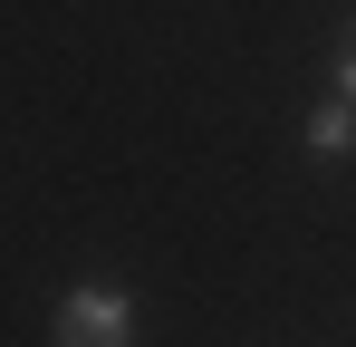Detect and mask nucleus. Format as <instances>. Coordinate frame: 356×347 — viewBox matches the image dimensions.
<instances>
[{"label":"nucleus","mask_w":356,"mask_h":347,"mask_svg":"<svg viewBox=\"0 0 356 347\" xmlns=\"http://www.w3.org/2000/svg\"><path fill=\"white\" fill-rule=\"evenodd\" d=\"M125 338H135L125 289H67L58 299V347H125Z\"/></svg>","instance_id":"nucleus-1"},{"label":"nucleus","mask_w":356,"mask_h":347,"mask_svg":"<svg viewBox=\"0 0 356 347\" xmlns=\"http://www.w3.org/2000/svg\"><path fill=\"white\" fill-rule=\"evenodd\" d=\"M347 145H356V97H327L308 116V155H347Z\"/></svg>","instance_id":"nucleus-2"},{"label":"nucleus","mask_w":356,"mask_h":347,"mask_svg":"<svg viewBox=\"0 0 356 347\" xmlns=\"http://www.w3.org/2000/svg\"><path fill=\"white\" fill-rule=\"evenodd\" d=\"M337 97H356V29H347V49H337Z\"/></svg>","instance_id":"nucleus-3"}]
</instances>
